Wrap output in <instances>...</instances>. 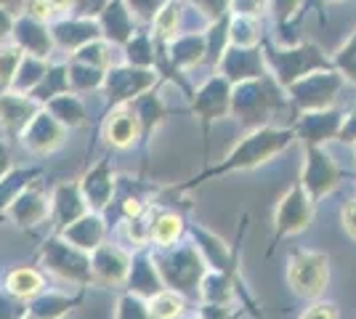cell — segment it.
<instances>
[{"label":"cell","mask_w":356,"mask_h":319,"mask_svg":"<svg viewBox=\"0 0 356 319\" xmlns=\"http://www.w3.org/2000/svg\"><path fill=\"white\" fill-rule=\"evenodd\" d=\"M296 133L290 128H268V125H261V128H252L245 138H239L237 147L226 154L221 165L208 167L205 173H200L192 183H200L205 179H213V176H226V173H237V170H252V167L264 165L271 157H277L280 152H284L290 144H293Z\"/></svg>","instance_id":"cell-1"},{"label":"cell","mask_w":356,"mask_h":319,"mask_svg":"<svg viewBox=\"0 0 356 319\" xmlns=\"http://www.w3.org/2000/svg\"><path fill=\"white\" fill-rule=\"evenodd\" d=\"M152 261L160 272V279L168 290H176V293H189L197 290L202 274L208 272L205 261L200 256V250L194 245H181V247H157V253H152Z\"/></svg>","instance_id":"cell-2"},{"label":"cell","mask_w":356,"mask_h":319,"mask_svg":"<svg viewBox=\"0 0 356 319\" xmlns=\"http://www.w3.org/2000/svg\"><path fill=\"white\" fill-rule=\"evenodd\" d=\"M282 104L277 85H271L266 77H252L232 85V106L229 115H237L245 125L261 128V122H266L274 109Z\"/></svg>","instance_id":"cell-3"},{"label":"cell","mask_w":356,"mask_h":319,"mask_svg":"<svg viewBox=\"0 0 356 319\" xmlns=\"http://www.w3.org/2000/svg\"><path fill=\"white\" fill-rule=\"evenodd\" d=\"M40 263L45 266V272L56 274L59 279L74 282L80 288L93 285V277H90V253L80 250L70 245L61 234L48 237L40 247Z\"/></svg>","instance_id":"cell-4"},{"label":"cell","mask_w":356,"mask_h":319,"mask_svg":"<svg viewBox=\"0 0 356 319\" xmlns=\"http://www.w3.org/2000/svg\"><path fill=\"white\" fill-rule=\"evenodd\" d=\"M264 61L277 77V85H282V88L293 85L296 80H300L314 69H330L332 67V61H327L325 54L314 43H300V46L282 48V51L268 48L264 54Z\"/></svg>","instance_id":"cell-5"},{"label":"cell","mask_w":356,"mask_h":319,"mask_svg":"<svg viewBox=\"0 0 356 319\" xmlns=\"http://www.w3.org/2000/svg\"><path fill=\"white\" fill-rule=\"evenodd\" d=\"M330 282V259L319 250H296L287 261V285L298 298L316 301Z\"/></svg>","instance_id":"cell-6"},{"label":"cell","mask_w":356,"mask_h":319,"mask_svg":"<svg viewBox=\"0 0 356 319\" xmlns=\"http://www.w3.org/2000/svg\"><path fill=\"white\" fill-rule=\"evenodd\" d=\"M343 88V77L330 67V69H314L309 75L296 80L293 85H287L290 99L296 101L298 109L314 112V109H327L338 99Z\"/></svg>","instance_id":"cell-7"},{"label":"cell","mask_w":356,"mask_h":319,"mask_svg":"<svg viewBox=\"0 0 356 319\" xmlns=\"http://www.w3.org/2000/svg\"><path fill=\"white\" fill-rule=\"evenodd\" d=\"M338 183H341V167L335 165V160L322 147H306V160L300 170V186L306 189V195L316 202L332 195Z\"/></svg>","instance_id":"cell-8"},{"label":"cell","mask_w":356,"mask_h":319,"mask_svg":"<svg viewBox=\"0 0 356 319\" xmlns=\"http://www.w3.org/2000/svg\"><path fill=\"white\" fill-rule=\"evenodd\" d=\"M314 218V199L306 195V189L296 183L287 189V195L280 199L277 213H274V240L290 237L303 229L312 227Z\"/></svg>","instance_id":"cell-9"},{"label":"cell","mask_w":356,"mask_h":319,"mask_svg":"<svg viewBox=\"0 0 356 319\" xmlns=\"http://www.w3.org/2000/svg\"><path fill=\"white\" fill-rule=\"evenodd\" d=\"M128 272H131V253L128 250L106 243H102L99 247L90 250V277H93V285L120 288V285H125Z\"/></svg>","instance_id":"cell-10"},{"label":"cell","mask_w":356,"mask_h":319,"mask_svg":"<svg viewBox=\"0 0 356 319\" xmlns=\"http://www.w3.org/2000/svg\"><path fill=\"white\" fill-rule=\"evenodd\" d=\"M154 80L157 77H154L152 69L128 64V67H118V69L104 72V83L102 85L106 88V96L115 104H128V101H134L136 96L147 93L154 85Z\"/></svg>","instance_id":"cell-11"},{"label":"cell","mask_w":356,"mask_h":319,"mask_svg":"<svg viewBox=\"0 0 356 319\" xmlns=\"http://www.w3.org/2000/svg\"><path fill=\"white\" fill-rule=\"evenodd\" d=\"M22 144L24 149L32 154H51L56 152L64 138H67V128L61 125L54 115H48L45 109H40L35 117L30 120V125L22 131Z\"/></svg>","instance_id":"cell-12"},{"label":"cell","mask_w":356,"mask_h":319,"mask_svg":"<svg viewBox=\"0 0 356 319\" xmlns=\"http://www.w3.org/2000/svg\"><path fill=\"white\" fill-rule=\"evenodd\" d=\"M77 183H80V192L86 197L88 211L104 213L112 205L115 189H118V179H115V170L109 165V160H99Z\"/></svg>","instance_id":"cell-13"},{"label":"cell","mask_w":356,"mask_h":319,"mask_svg":"<svg viewBox=\"0 0 356 319\" xmlns=\"http://www.w3.org/2000/svg\"><path fill=\"white\" fill-rule=\"evenodd\" d=\"M48 213H51V205H48V197L43 195V189L30 183L16 195L14 202L6 208L3 215H8L11 224L19 229H35L48 218Z\"/></svg>","instance_id":"cell-14"},{"label":"cell","mask_w":356,"mask_h":319,"mask_svg":"<svg viewBox=\"0 0 356 319\" xmlns=\"http://www.w3.org/2000/svg\"><path fill=\"white\" fill-rule=\"evenodd\" d=\"M343 115L335 112L332 106L327 109H314V112H303V117L298 120L296 133L306 147H322L330 138H338V131H341Z\"/></svg>","instance_id":"cell-15"},{"label":"cell","mask_w":356,"mask_h":319,"mask_svg":"<svg viewBox=\"0 0 356 319\" xmlns=\"http://www.w3.org/2000/svg\"><path fill=\"white\" fill-rule=\"evenodd\" d=\"M51 205V221H54V234H59L64 227H70L72 221H77L83 213H88V205H86V197L80 192V183L74 181H64L54 186V195L48 199Z\"/></svg>","instance_id":"cell-16"},{"label":"cell","mask_w":356,"mask_h":319,"mask_svg":"<svg viewBox=\"0 0 356 319\" xmlns=\"http://www.w3.org/2000/svg\"><path fill=\"white\" fill-rule=\"evenodd\" d=\"M229 106H232V83L223 75H213L200 91L194 93L192 109L205 122L226 117Z\"/></svg>","instance_id":"cell-17"},{"label":"cell","mask_w":356,"mask_h":319,"mask_svg":"<svg viewBox=\"0 0 356 319\" xmlns=\"http://www.w3.org/2000/svg\"><path fill=\"white\" fill-rule=\"evenodd\" d=\"M43 109V104H38L27 93L6 91L0 96V128L8 136L19 138L22 131L30 125V120Z\"/></svg>","instance_id":"cell-18"},{"label":"cell","mask_w":356,"mask_h":319,"mask_svg":"<svg viewBox=\"0 0 356 319\" xmlns=\"http://www.w3.org/2000/svg\"><path fill=\"white\" fill-rule=\"evenodd\" d=\"M218 75H223L232 85L242 83V80H252V77L264 75V54L255 48H239L232 46L223 51V56L218 59Z\"/></svg>","instance_id":"cell-19"},{"label":"cell","mask_w":356,"mask_h":319,"mask_svg":"<svg viewBox=\"0 0 356 319\" xmlns=\"http://www.w3.org/2000/svg\"><path fill=\"white\" fill-rule=\"evenodd\" d=\"M59 234L70 245L90 253L93 247H99V245L106 240V221L102 218V213L88 211V213H83L77 221H72L70 227L61 229Z\"/></svg>","instance_id":"cell-20"},{"label":"cell","mask_w":356,"mask_h":319,"mask_svg":"<svg viewBox=\"0 0 356 319\" xmlns=\"http://www.w3.org/2000/svg\"><path fill=\"white\" fill-rule=\"evenodd\" d=\"M125 285H128V293H134V295L144 298V301L165 288L149 250H141V253L131 256V272H128Z\"/></svg>","instance_id":"cell-21"},{"label":"cell","mask_w":356,"mask_h":319,"mask_svg":"<svg viewBox=\"0 0 356 319\" xmlns=\"http://www.w3.org/2000/svg\"><path fill=\"white\" fill-rule=\"evenodd\" d=\"M104 138L106 144L115 147V149H128L136 144V138H141V125H138V117L134 115L131 106L118 104V109L106 117Z\"/></svg>","instance_id":"cell-22"},{"label":"cell","mask_w":356,"mask_h":319,"mask_svg":"<svg viewBox=\"0 0 356 319\" xmlns=\"http://www.w3.org/2000/svg\"><path fill=\"white\" fill-rule=\"evenodd\" d=\"M11 32L16 35V46L22 48V51H27L30 56H38V59H48L51 56L54 38L43 27V22H38L32 16H24V19H19L11 27Z\"/></svg>","instance_id":"cell-23"},{"label":"cell","mask_w":356,"mask_h":319,"mask_svg":"<svg viewBox=\"0 0 356 319\" xmlns=\"http://www.w3.org/2000/svg\"><path fill=\"white\" fill-rule=\"evenodd\" d=\"M80 301H83V288L77 295H67V293H56V290L45 293L43 290L27 301V309H30L32 317L38 319H64Z\"/></svg>","instance_id":"cell-24"},{"label":"cell","mask_w":356,"mask_h":319,"mask_svg":"<svg viewBox=\"0 0 356 319\" xmlns=\"http://www.w3.org/2000/svg\"><path fill=\"white\" fill-rule=\"evenodd\" d=\"M43 109L48 112V115H54L67 131H70V128H80V125H86V120H88L86 106H83V101H80V96L72 91L59 93V96L48 99V101L43 104Z\"/></svg>","instance_id":"cell-25"},{"label":"cell","mask_w":356,"mask_h":319,"mask_svg":"<svg viewBox=\"0 0 356 319\" xmlns=\"http://www.w3.org/2000/svg\"><path fill=\"white\" fill-rule=\"evenodd\" d=\"M197 293H200V298L205 301L208 309H226L234 301V288H232L229 277L223 272H216V269H208V272L202 274V279L197 285Z\"/></svg>","instance_id":"cell-26"},{"label":"cell","mask_w":356,"mask_h":319,"mask_svg":"<svg viewBox=\"0 0 356 319\" xmlns=\"http://www.w3.org/2000/svg\"><path fill=\"white\" fill-rule=\"evenodd\" d=\"M194 240H197V250H200V256H202V261H205V266L208 269H216V272H229V266H232V253H229V247L218 240V237H213L210 231H205V229L194 227L192 229Z\"/></svg>","instance_id":"cell-27"},{"label":"cell","mask_w":356,"mask_h":319,"mask_svg":"<svg viewBox=\"0 0 356 319\" xmlns=\"http://www.w3.org/2000/svg\"><path fill=\"white\" fill-rule=\"evenodd\" d=\"M51 38L61 43L64 48H77L90 43V40H99L102 38V27L99 24H93L88 19H74V22H64L59 27H54L51 32Z\"/></svg>","instance_id":"cell-28"},{"label":"cell","mask_w":356,"mask_h":319,"mask_svg":"<svg viewBox=\"0 0 356 319\" xmlns=\"http://www.w3.org/2000/svg\"><path fill=\"white\" fill-rule=\"evenodd\" d=\"M6 290L19 295V298H24V301H30V298H35L38 293L45 290V277L40 269L19 266V269L8 272V277H6Z\"/></svg>","instance_id":"cell-29"},{"label":"cell","mask_w":356,"mask_h":319,"mask_svg":"<svg viewBox=\"0 0 356 319\" xmlns=\"http://www.w3.org/2000/svg\"><path fill=\"white\" fill-rule=\"evenodd\" d=\"M128 106L134 109V115L138 117V125H141V136H149L165 117V106L163 101L154 96V93H141L136 96L134 101H128Z\"/></svg>","instance_id":"cell-30"},{"label":"cell","mask_w":356,"mask_h":319,"mask_svg":"<svg viewBox=\"0 0 356 319\" xmlns=\"http://www.w3.org/2000/svg\"><path fill=\"white\" fill-rule=\"evenodd\" d=\"M208 56V48H205V35H197L189 32L184 38H173V64L181 69H189L194 64Z\"/></svg>","instance_id":"cell-31"},{"label":"cell","mask_w":356,"mask_h":319,"mask_svg":"<svg viewBox=\"0 0 356 319\" xmlns=\"http://www.w3.org/2000/svg\"><path fill=\"white\" fill-rule=\"evenodd\" d=\"M38 176H40V167H11V170L0 179V215H3L6 208L14 202L16 195H19L24 186H30Z\"/></svg>","instance_id":"cell-32"},{"label":"cell","mask_w":356,"mask_h":319,"mask_svg":"<svg viewBox=\"0 0 356 319\" xmlns=\"http://www.w3.org/2000/svg\"><path fill=\"white\" fill-rule=\"evenodd\" d=\"M102 32L112 43H128L131 35H134V27H131V19H128V11L120 6V3H112L104 8V16H102Z\"/></svg>","instance_id":"cell-33"},{"label":"cell","mask_w":356,"mask_h":319,"mask_svg":"<svg viewBox=\"0 0 356 319\" xmlns=\"http://www.w3.org/2000/svg\"><path fill=\"white\" fill-rule=\"evenodd\" d=\"M181 231H184V218L178 213L165 211L160 215H154L149 243L157 245V247H168V245H173L181 237Z\"/></svg>","instance_id":"cell-34"},{"label":"cell","mask_w":356,"mask_h":319,"mask_svg":"<svg viewBox=\"0 0 356 319\" xmlns=\"http://www.w3.org/2000/svg\"><path fill=\"white\" fill-rule=\"evenodd\" d=\"M70 91V80H67V67H48L45 75L40 77V83L32 88L27 96H32L38 104H45L48 99L59 96V93Z\"/></svg>","instance_id":"cell-35"},{"label":"cell","mask_w":356,"mask_h":319,"mask_svg":"<svg viewBox=\"0 0 356 319\" xmlns=\"http://www.w3.org/2000/svg\"><path fill=\"white\" fill-rule=\"evenodd\" d=\"M67 80H70V91L72 93L102 88V83H104V69H96V67H90V64H83V61H72V64H67Z\"/></svg>","instance_id":"cell-36"},{"label":"cell","mask_w":356,"mask_h":319,"mask_svg":"<svg viewBox=\"0 0 356 319\" xmlns=\"http://www.w3.org/2000/svg\"><path fill=\"white\" fill-rule=\"evenodd\" d=\"M149 314L152 319H176L184 311V295L176 290L163 288L160 293H154L152 298H147Z\"/></svg>","instance_id":"cell-37"},{"label":"cell","mask_w":356,"mask_h":319,"mask_svg":"<svg viewBox=\"0 0 356 319\" xmlns=\"http://www.w3.org/2000/svg\"><path fill=\"white\" fill-rule=\"evenodd\" d=\"M45 69H48V64L45 59H38V56H24L22 64H19V72L14 77V85H11V91L16 93H30L38 83H40V77L45 75Z\"/></svg>","instance_id":"cell-38"},{"label":"cell","mask_w":356,"mask_h":319,"mask_svg":"<svg viewBox=\"0 0 356 319\" xmlns=\"http://www.w3.org/2000/svg\"><path fill=\"white\" fill-rule=\"evenodd\" d=\"M258 32H261L258 30V19H252V16H237V19L229 24V40H232V46L255 48L258 40H261Z\"/></svg>","instance_id":"cell-39"},{"label":"cell","mask_w":356,"mask_h":319,"mask_svg":"<svg viewBox=\"0 0 356 319\" xmlns=\"http://www.w3.org/2000/svg\"><path fill=\"white\" fill-rule=\"evenodd\" d=\"M22 59H24V51L19 46H0V93L11 91Z\"/></svg>","instance_id":"cell-40"},{"label":"cell","mask_w":356,"mask_h":319,"mask_svg":"<svg viewBox=\"0 0 356 319\" xmlns=\"http://www.w3.org/2000/svg\"><path fill=\"white\" fill-rule=\"evenodd\" d=\"M125 54H128V64L134 67L149 69L154 64V48L147 35H131V40L125 43Z\"/></svg>","instance_id":"cell-41"},{"label":"cell","mask_w":356,"mask_h":319,"mask_svg":"<svg viewBox=\"0 0 356 319\" xmlns=\"http://www.w3.org/2000/svg\"><path fill=\"white\" fill-rule=\"evenodd\" d=\"M332 69L343 77V80H351L356 85V30L351 35V40L341 46V51L332 56Z\"/></svg>","instance_id":"cell-42"},{"label":"cell","mask_w":356,"mask_h":319,"mask_svg":"<svg viewBox=\"0 0 356 319\" xmlns=\"http://www.w3.org/2000/svg\"><path fill=\"white\" fill-rule=\"evenodd\" d=\"M115 319H152V314H149V306L144 298H138L134 293H122L118 298Z\"/></svg>","instance_id":"cell-43"},{"label":"cell","mask_w":356,"mask_h":319,"mask_svg":"<svg viewBox=\"0 0 356 319\" xmlns=\"http://www.w3.org/2000/svg\"><path fill=\"white\" fill-rule=\"evenodd\" d=\"M178 16L181 14H178L176 3H165L163 8H160V14L152 19V22H154V32H157V38H163V40H173V38H176Z\"/></svg>","instance_id":"cell-44"},{"label":"cell","mask_w":356,"mask_h":319,"mask_svg":"<svg viewBox=\"0 0 356 319\" xmlns=\"http://www.w3.org/2000/svg\"><path fill=\"white\" fill-rule=\"evenodd\" d=\"M74 61H83V64H90L96 69H106L109 67V48L99 40H90L86 46H80L74 51Z\"/></svg>","instance_id":"cell-45"},{"label":"cell","mask_w":356,"mask_h":319,"mask_svg":"<svg viewBox=\"0 0 356 319\" xmlns=\"http://www.w3.org/2000/svg\"><path fill=\"white\" fill-rule=\"evenodd\" d=\"M30 314L27 301L8 290H0V319H24Z\"/></svg>","instance_id":"cell-46"},{"label":"cell","mask_w":356,"mask_h":319,"mask_svg":"<svg viewBox=\"0 0 356 319\" xmlns=\"http://www.w3.org/2000/svg\"><path fill=\"white\" fill-rule=\"evenodd\" d=\"M128 6H131V14H136L138 19H154V16L160 14V8L165 6V0H128Z\"/></svg>","instance_id":"cell-47"},{"label":"cell","mask_w":356,"mask_h":319,"mask_svg":"<svg viewBox=\"0 0 356 319\" xmlns=\"http://www.w3.org/2000/svg\"><path fill=\"white\" fill-rule=\"evenodd\" d=\"M300 3H303V0H268V6H271V11H274L280 24H287V22L298 14Z\"/></svg>","instance_id":"cell-48"},{"label":"cell","mask_w":356,"mask_h":319,"mask_svg":"<svg viewBox=\"0 0 356 319\" xmlns=\"http://www.w3.org/2000/svg\"><path fill=\"white\" fill-rule=\"evenodd\" d=\"M192 3L197 6V11L208 16L210 22H218L229 11V0H192Z\"/></svg>","instance_id":"cell-49"},{"label":"cell","mask_w":356,"mask_h":319,"mask_svg":"<svg viewBox=\"0 0 356 319\" xmlns=\"http://www.w3.org/2000/svg\"><path fill=\"white\" fill-rule=\"evenodd\" d=\"M266 0H229V8L234 11V16H252L258 19L261 11H264Z\"/></svg>","instance_id":"cell-50"},{"label":"cell","mask_w":356,"mask_h":319,"mask_svg":"<svg viewBox=\"0 0 356 319\" xmlns=\"http://www.w3.org/2000/svg\"><path fill=\"white\" fill-rule=\"evenodd\" d=\"M300 319H338V306L330 301H316L300 314Z\"/></svg>","instance_id":"cell-51"},{"label":"cell","mask_w":356,"mask_h":319,"mask_svg":"<svg viewBox=\"0 0 356 319\" xmlns=\"http://www.w3.org/2000/svg\"><path fill=\"white\" fill-rule=\"evenodd\" d=\"M54 11L56 8L51 6V0H27V16L38 19V22H48Z\"/></svg>","instance_id":"cell-52"},{"label":"cell","mask_w":356,"mask_h":319,"mask_svg":"<svg viewBox=\"0 0 356 319\" xmlns=\"http://www.w3.org/2000/svg\"><path fill=\"white\" fill-rule=\"evenodd\" d=\"M338 138H341L343 144H356V109H351L348 115H343Z\"/></svg>","instance_id":"cell-53"},{"label":"cell","mask_w":356,"mask_h":319,"mask_svg":"<svg viewBox=\"0 0 356 319\" xmlns=\"http://www.w3.org/2000/svg\"><path fill=\"white\" fill-rule=\"evenodd\" d=\"M343 229L356 240V199L343 208Z\"/></svg>","instance_id":"cell-54"},{"label":"cell","mask_w":356,"mask_h":319,"mask_svg":"<svg viewBox=\"0 0 356 319\" xmlns=\"http://www.w3.org/2000/svg\"><path fill=\"white\" fill-rule=\"evenodd\" d=\"M11 167H14V154H11V149H8V144L0 138V179H3Z\"/></svg>","instance_id":"cell-55"},{"label":"cell","mask_w":356,"mask_h":319,"mask_svg":"<svg viewBox=\"0 0 356 319\" xmlns=\"http://www.w3.org/2000/svg\"><path fill=\"white\" fill-rule=\"evenodd\" d=\"M11 27H14V22H11V16L6 14L3 8H0V40H3V38H6L8 32H11Z\"/></svg>","instance_id":"cell-56"},{"label":"cell","mask_w":356,"mask_h":319,"mask_svg":"<svg viewBox=\"0 0 356 319\" xmlns=\"http://www.w3.org/2000/svg\"><path fill=\"white\" fill-rule=\"evenodd\" d=\"M70 3H72V0H51V6H54L56 11H61V8H67Z\"/></svg>","instance_id":"cell-57"},{"label":"cell","mask_w":356,"mask_h":319,"mask_svg":"<svg viewBox=\"0 0 356 319\" xmlns=\"http://www.w3.org/2000/svg\"><path fill=\"white\" fill-rule=\"evenodd\" d=\"M192 319H208V317H205V314H202V317H192Z\"/></svg>","instance_id":"cell-58"},{"label":"cell","mask_w":356,"mask_h":319,"mask_svg":"<svg viewBox=\"0 0 356 319\" xmlns=\"http://www.w3.org/2000/svg\"><path fill=\"white\" fill-rule=\"evenodd\" d=\"M24 319H38V317H32V314H27V317H24Z\"/></svg>","instance_id":"cell-59"},{"label":"cell","mask_w":356,"mask_h":319,"mask_svg":"<svg viewBox=\"0 0 356 319\" xmlns=\"http://www.w3.org/2000/svg\"><path fill=\"white\" fill-rule=\"evenodd\" d=\"M327 3H341V0H327Z\"/></svg>","instance_id":"cell-60"},{"label":"cell","mask_w":356,"mask_h":319,"mask_svg":"<svg viewBox=\"0 0 356 319\" xmlns=\"http://www.w3.org/2000/svg\"><path fill=\"white\" fill-rule=\"evenodd\" d=\"M354 152H356V144H354Z\"/></svg>","instance_id":"cell-61"}]
</instances>
